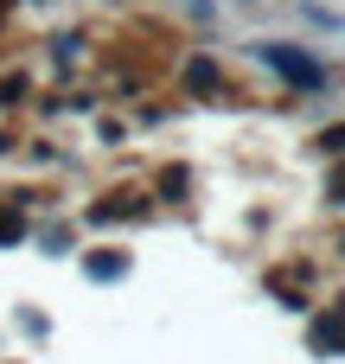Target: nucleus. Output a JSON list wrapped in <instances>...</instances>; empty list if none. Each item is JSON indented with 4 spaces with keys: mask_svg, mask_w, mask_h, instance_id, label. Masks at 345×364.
<instances>
[{
    "mask_svg": "<svg viewBox=\"0 0 345 364\" xmlns=\"http://www.w3.org/2000/svg\"><path fill=\"white\" fill-rule=\"evenodd\" d=\"M262 58H269L288 83H301V90H314V83H320V64H314V58H301V51H288V45H262Z\"/></svg>",
    "mask_w": 345,
    "mask_h": 364,
    "instance_id": "obj_1",
    "label": "nucleus"
}]
</instances>
